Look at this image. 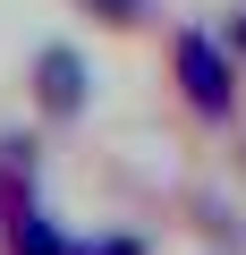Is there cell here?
I'll list each match as a JSON object with an SVG mask.
<instances>
[{"label":"cell","instance_id":"3","mask_svg":"<svg viewBox=\"0 0 246 255\" xmlns=\"http://www.w3.org/2000/svg\"><path fill=\"white\" fill-rule=\"evenodd\" d=\"M0 255H77V230L43 196H17L9 213H0Z\"/></svg>","mask_w":246,"mask_h":255},{"label":"cell","instance_id":"4","mask_svg":"<svg viewBox=\"0 0 246 255\" xmlns=\"http://www.w3.org/2000/svg\"><path fill=\"white\" fill-rule=\"evenodd\" d=\"M34 196V136H0V213Z\"/></svg>","mask_w":246,"mask_h":255},{"label":"cell","instance_id":"1","mask_svg":"<svg viewBox=\"0 0 246 255\" xmlns=\"http://www.w3.org/2000/svg\"><path fill=\"white\" fill-rule=\"evenodd\" d=\"M170 77H178V102L195 111V119H229L238 111V60L221 51V34H204V26H178L170 34Z\"/></svg>","mask_w":246,"mask_h":255},{"label":"cell","instance_id":"5","mask_svg":"<svg viewBox=\"0 0 246 255\" xmlns=\"http://www.w3.org/2000/svg\"><path fill=\"white\" fill-rule=\"evenodd\" d=\"M77 17H93V26H110V34H145L153 26V0H68Z\"/></svg>","mask_w":246,"mask_h":255},{"label":"cell","instance_id":"6","mask_svg":"<svg viewBox=\"0 0 246 255\" xmlns=\"http://www.w3.org/2000/svg\"><path fill=\"white\" fill-rule=\"evenodd\" d=\"M77 255H153L136 230H110V238H77Z\"/></svg>","mask_w":246,"mask_h":255},{"label":"cell","instance_id":"2","mask_svg":"<svg viewBox=\"0 0 246 255\" xmlns=\"http://www.w3.org/2000/svg\"><path fill=\"white\" fill-rule=\"evenodd\" d=\"M26 94H34V119H43V128H77V119L93 111V68H85V51H77V43H34Z\"/></svg>","mask_w":246,"mask_h":255},{"label":"cell","instance_id":"7","mask_svg":"<svg viewBox=\"0 0 246 255\" xmlns=\"http://www.w3.org/2000/svg\"><path fill=\"white\" fill-rule=\"evenodd\" d=\"M221 51H229V60H246V9H229V26H221Z\"/></svg>","mask_w":246,"mask_h":255}]
</instances>
